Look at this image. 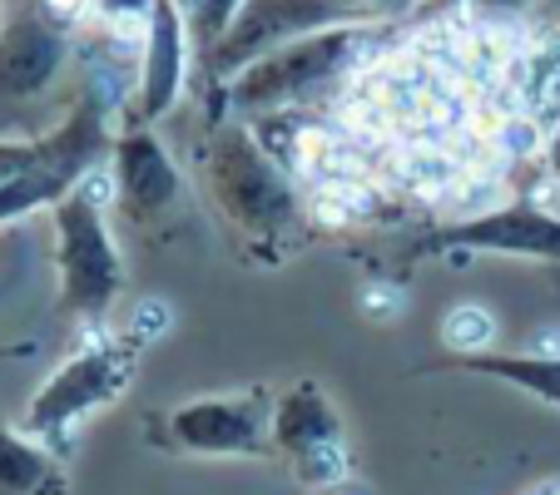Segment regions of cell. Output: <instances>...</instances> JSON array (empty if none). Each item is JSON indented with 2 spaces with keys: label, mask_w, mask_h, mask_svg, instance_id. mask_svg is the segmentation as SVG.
Wrapping results in <instances>:
<instances>
[{
  "label": "cell",
  "mask_w": 560,
  "mask_h": 495,
  "mask_svg": "<svg viewBox=\"0 0 560 495\" xmlns=\"http://www.w3.org/2000/svg\"><path fill=\"white\" fill-rule=\"evenodd\" d=\"M387 50H392L387 21H348V25L307 31L233 74L223 85V109L233 119H258V115H278V109H313L323 99L348 95L352 80L362 70H372L377 60H387Z\"/></svg>",
  "instance_id": "obj_1"
},
{
  "label": "cell",
  "mask_w": 560,
  "mask_h": 495,
  "mask_svg": "<svg viewBox=\"0 0 560 495\" xmlns=\"http://www.w3.org/2000/svg\"><path fill=\"white\" fill-rule=\"evenodd\" d=\"M203 179L233 233L254 243L258 254H278L303 228V193L293 184L298 174L268 154L248 119H229L213 134Z\"/></svg>",
  "instance_id": "obj_2"
},
{
  "label": "cell",
  "mask_w": 560,
  "mask_h": 495,
  "mask_svg": "<svg viewBox=\"0 0 560 495\" xmlns=\"http://www.w3.org/2000/svg\"><path fill=\"white\" fill-rule=\"evenodd\" d=\"M139 347H144V342H139L135 332L115 338L105 327H90L85 347L74 352V357H65L60 367L45 377V387L31 397L25 426H31L35 436H45V441L65 456V436H70L74 426L125 397L129 377H135Z\"/></svg>",
  "instance_id": "obj_3"
},
{
  "label": "cell",
  "mask_w": 560,
  "mask_h": 495,
  "mask_svg": "<svg viewBox=\"0 0 560 495\" xmlns=\"http://www.w3.org/2000/svg\"><path fill=\"white\" fill-rule=\"evenodd\" d=\"M55 219V268H60V303L70 317L100 327V317L125 293V258L105 228V199L85 179L50 209Z\"/></svg>",
  "instance_id": "obj_4"
},
{
  "label": "cell",
  "mask_w": 560,
  "mask_h": 495,
  "mask_svg": "<svg viewBox=\"0 0 560 495\" xmlns=\"http://www.w3.org/2000/svg\"><path fill=\"white\" fill-rule=\"evenodd\" d=\"M273 451L313 491H332V485L348 481L352 451H348V436H342V416L313 377L293 381L273 401Z\"/></svg>",
  "instance_id": "obj_5"
},
{
  "label": "cell",
  "mask_w": 560,
  "mask_h": 495,
  "mask_svg": "<svg viewBox=\"0 0 560 495\" xmlns=\"http://www.w3.org/2000/svg\"><path fill=\"white\" fill-rule=\"evenodd\" d=\"M273 401L268 387L184 401L170 411L164 441L189 456H264L273 446Z\"/></svg>",
  "instance_id": "obj_6"
},
{
  "label": "cell",
  "mask_w": 560,
  "mask_h": 495,
  "mask_svg": "<svg viewBox=\"0 0 560 495\" xmlns=\"http://www.w3.org/2000/svg\"><path fill=\"white\" fill-rule=\"evenodd\" d=\"M422 254H446L466 263V254H506V258H550L560 263V213L540 209L536 199H506L487 213L452 219L422 238Z\"/></svg>",
  "instance_id": "obj_7"
},
{
  "label": "cell",
  "mask_w": 560,
  "mask_h": 495,
  "mask_svg": "<svg viewBox=\"0 0 560 495\" xmlns=\"http://www.w3.org/2000/svg\"><path fill=\"white\" fill-rule=\"evenodd\" d=\"M70 50L74 35L60 31L35 0H21L0 15V109H31L50 95L70 64Z\"/></svg>",
  "instance_id": "obj_8"
},
{
  "label": "cell",
  "mask_w": 560,
  "mask_h": 495,
  "mask_svg": "<svg viewBox=\"0 0 560 495\" xmlns=\"http://www.w3.org/2000/svg\"><path fill=\"white\" fill-rule=\"evenodd\" d=\"M189 60H194V35L184 5L179 0H154L149 5L144 50H139V90H135L139 125H159L164 115H174V105L189 90Z\"/></svg>",
  "instance_id": "obj_9"
},
{
  "label": "cell",
  "mask_w": 560,
  "mask_h": 495,
  "mask_svg": "<svg viewBox=\"0 0 560 495\" xmlns=\"http://www.w3.org/2000/svg\"><path fill=\"white\" fill-rule=\"evenodd\" d=\"M109 174H115L119 213L135 223H154L179 203V189H184L179 164H174V154L149 125L115 134V144H109Z\"/></svg>",
  "instance_id": "obj_10"
},
{
  "label": "cell",
  "mask_w": 560,
  "mask_h": 495,
  "mask_svg": "<svg viewBox=\"0 0 560 495\" xmlns=\"http://www.w3.org/2000/svg\"><path fill=\"white\" fill-rule=\"evenodd\" d=\"M511 90H516L521 115H530L546 134L560 125V21L526 35L511 64Z\"/></svg>",
  "instance_id": "obj_11"
},
{
  "label": "cell",
  "mask_w": 560,
  "mask_h": 495,
  "mask_svg": "<svg viewBox=\"0 0 560 495\" xmlns=\"http://www.w3.org/2000/svg\"><path fill=\"white\" fill-rule=\"evenodd\" d=\"M0 495H70L60 451L31 426L0 422Z\"/></svg>",
  "instance_id": "obj_12"
},
{
  "label": "cell",
  "mask_w": 560,
  "mask_h": 495,
  "mask_svg": "<svg viewBox=\"0 0 560 495\" xmlns=\"http://www.w3.org/2000/svg\"><path fill=\"white\" fill-rule=\"evenodd\" d=\"M446 367L462 372H481V377H501L511 387L536 391L540 401L560 406V357H546V352H530V357H501V352H471V357H452Z\"/></svg>",
  "instance_id": "obj_13"
},
{
  "label": "cell",
  "mask_w": 560,
  "mask_h": 495,
  "mask_svg": "<svg viewBox=\"0 0 560 495\" xmlns=\"http://www.w3.org/2000/svg\"><path fill=\"white\" fill-rule=\"evenodd\" d=\"M442 342L456 352V357H471V352H491L497 342V317L481 303H462L442 317Z\"/></svg>",
  "instance_id": "obj_14"
},
{
  "label": "cell",
  "mask_w": 560,
  "mask_h": 495,
  "mask_svg": "<svg viewBox=\"0 0 560 495\" xmlns=\"http://www.w3.org/2000/svg\"><path fill=\"white\" fill-rule=\"evenodd\" d=\"M184 15H189V35H194V50L209 55L213 45L229 35V25L238 21L248 0H179Z\"/></svg>",
  "instance_id": "obj_15"
},
{
  "label": "cell",
  "mask_w": 560,
  "mask_h": 495,
  "mask_svg": "<svg viewBox=\"0 0 560 495\" xmlns=\"http://www.w3.org/2000/svg\"><path fill=\"white\" fill-rule=\"evenodd\" d=\"M348 21H387V15H402L412 11V5H422V0H332Z\"/></svg>",
  "instance_id": "obj_16"
},
{
  "label": "cell",
  "mask_w": 560,
  "mask_h": 495,
  "mask_svg": "<svg viewBox=\"0 0 560 495\" xmlns=\"http://www.w3.org/2000/svg\"><path fill=\"white\" fill-rule=\"evenodd\" d=\"M35 5H40V11L50 15L60 31H70V35L80 31L90 15H95V0H35Z\"/></svg>",
  "instance_id": "obj_17"
},
{
  "label": "cell",
  "mask_w": 560,
  "mask_h": 495,
  "mask_svg": "<svg viewBox=\"0 0 560 495\" xmlns=\"http://www.w3.org/2000/svg\"><path fill=\"white\" fill-rule=\"evenodd\" d=\"M164 327H170V307L159 303V297H149V303L135 307V338L139 342H154Z\"/></svg>",
  "instance_id": "obj_18"
},
{
  "label": "cell",
  "mask_w": 560,
  "mask_h": 495,
  "mask_svg": "<svg viewBox=\"0 0 560 495\" xmlns=\"http://www.w3.org/2000/svg\"><path fill=\"white\" fill-rule=\"evenodd\" d=\"M462 5H476V11H487V15H526L536 0H462Z\"/></svg>",
  "instance_id": "obj_19"
},
{
  "label": "cell",
  "mask_w": 560,
  "mask_h": 495,
  "mask_svg": "<svg viewBox=\"0 0 560 495\" xmlns=\"http://www.w3.org/2000/svg\"><path fill=\"white\" fill-rule=\"evenodd\" d=\"M546 169H550V179L560 184V125L546 134Z\"/></svg>",
  "instance_id": "obj_20"
},
{
  "label": "cell",
  "mask_w": 560,
  "mask_h": 495,
  "mask_svg": "<svg viewBox=\"0 0 560 495\" xmlns=\"http://www.w3.org/2000/svg\"><path fill=\"white\" fill-rule=\"evenodd\" d=\"M530 495H560V481H546V485H536Z\"/></svg>",
  "instance_id": "obj_21"
},
{
  "label": "cell",
  "mask_w": 560,
  "mask_h": 495,
  "mask_svg": "<svg viewBox=\"0 0 560 495\" xmlns=\"http://www.w3.org/2000/svg\"><path fill=\"white\" fill-rule=\"evenodd\" d=\"M546 5H550V11H560V0H546Z\"/></svg>",
  "instance_id": "obj_22"
},
{
  "label": "cell",
  "mask_w": 560,
  "mask_h": 495,
  "mask_svg": "<svg viewBox=\"0 0 560 495\" xmlns=\"http://www.w3.org/2000/svg\"><path fill=\"white\" fill-rule=\"evenodd\" d=\"M556 21H560V11H556Z\"/></svg>",
  "instance_id": "obj_23"
}]
</instances>
